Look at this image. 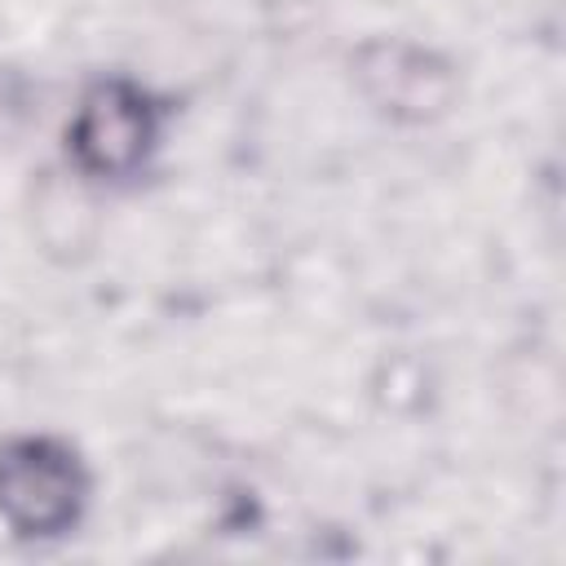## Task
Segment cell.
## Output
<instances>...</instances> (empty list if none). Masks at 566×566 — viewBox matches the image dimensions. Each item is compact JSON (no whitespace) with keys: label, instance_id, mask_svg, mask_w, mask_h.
I'll return each instance as SVG.
<instances>
[{"label":"cell","instance_id":"obj_1","mask_svg":"<svg viewBox=\"0 0 566 566\" xmlns=\"http://www.w3.org/2000/svg\"><path fill=\"white\" fill-rule=\"evenodd\" d=\"M84 478L71 451L22 438L0 451V517L22 535H57L75 522Z\"/></svg>","mask_w":566,"mask_h":566},{"label":"cell","instance_id":"obj_2","mask_svg":"<svg viewBox=\"0 0 566 566\" xmlns=\"http://www.w3.org/2000/svg\"><path fill=\"white\" fill-rule=\"evenodd\" d=\"M155 142V111L142 88L133 84H97L71 124V150L84 172L93 177H119L142 164V155Z\"/></svg>","mask_w":566,"mask_h":566}]
</instances>
